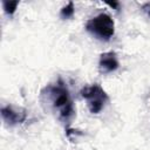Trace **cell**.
Instances as JSON below:
<instances>
[{"label":"cell","mask_w":150,"mask_h":150,"mask_svg":"<svg viewBox=\"0 0 150 150\" xmlns=\"http://www.w3.org/2000/svg\"><path fill=\"white\" fill-rule=\"evenodd\" d=\"M40 98L48 109L57 114L61 122L69 123L75 116V108L69 89L61 77H59L55 83L47 84L41 90Z\"/></svg>","instance_id":"obj_1"},{"label":"cell","mask_w":150,"mask_h":150,"mask_svg":"<svg viewBox=\"0 0 150 150\" xmlns=\"http://www.w3.org/2000/svg\"><path fill=\"white\" fill-rule=\"evenodd\" d=\"M86 30L101 41H109L115 34V23L107 13H100L86 22Z\"/></svg>","instance_id":"obj_2"},{"label":"cell","mask_w":150,"mask_h":150,"mask_svg":"<svg viewBox=\"0 0 150 150\" xmlns=\"http://www.w3.org/2000/svg\"><path fill=\"white\" fill-rule=\"evenodd\" d=\"M80 94L87 101L88 109L91 114H98L109 100V96L105 93V90L97 83L83 87Z\"/></svg>","instance_id":"obj_3"},{"label":"cell","mask_w":150,"mask_h":150,"mask_svg":"<svg viewBox=\"0 0 150 150\" xmlns=\"http://www.w3.org/2000/svg\"><path fill=\"white\" fill-rule=\"evenodd\" d=\"M0 114H1V117H2L4 122L9 127L21 124L27 118L26 109L20 108V107H15V105H12V104L2 107L1 110H0Z\"/></svg>","instance_id":"obj_4"},{"label":"cell","mask_w":150,"mask_h":150,"mask_svg":"<svg viewBox=\"0 0 150 150\" xmlns=\"http://www.w3.org/2000/svg\"><path fill=\"white\" fill-rule=\"evenodd\" d=\"M120 63L117 60V56L114 52H105L100 55L98 60V69L103 74H109L115 71L118 68Z\"/></svg>","instance_id":"obj_5"},{"label":"cell","mask_w":150,"mask_h":150,"mask_svg":"<svg viewBox=\"0 0 150 150\" xmlns=\"http://www.w3.org/2000/svg\"><path fill=\"white\" fill-rule=\"evenodd\" d=\"M75 13V5L73 1H69L66 6H63L60 11V16L62 19H70L74 16Z\"/></svg>","instance_id":"obj_6"},{"label":"cell","mask_w":150,"mask_h":150,"mask_svg":"<svg viewBox=\"0 0 150 150\" xmlns=\"http://www.w3.org/2000/svg\"><path fill=\"white\" fill-rule=\"evenodd\" d=\"M19 6V1H7V0H2V8L5 11L6 14L8 15H13L16 11V7Z\"/></svg>","instance_id":"obj_7"},{"label":"cell","mask_w":150,"mask_h":150,"mask_svg":"<svg viewBox=\"0 0 150 150\" xmlns=\"http://www.w3.org/2000/svg\"><path fill=\"white\" fill-rule=\"evenodd\" d=\"M142 9H143V12L150 18V2H145V4H143V5H142Z\"/></svg>","instance_id":"obj_8"},{"label":"cell","mask_w":150,"mask_h":150,"mask_svg":"<svg viewBox=\"0 0 150 150\" xmlns=\"http://www.w3.org/2000/svg\"><path fill=\"white\" fill-rule=\"evenodd\" d=\"M105 4L108 5V6H110L111 8H114V9H116V11H118L120 9V2H117V1H105Z\"/></svg>","instance_id":"obj_9"}]
</instances>
